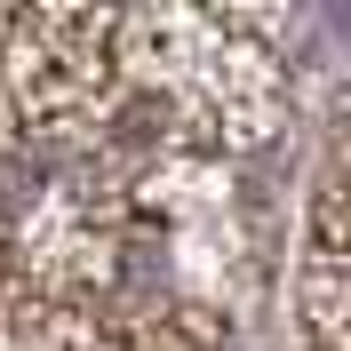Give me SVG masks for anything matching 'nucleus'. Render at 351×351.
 Wrapping results in <instances>:
<instances>
[{
    "label": "nucleus",
    "instance_id": "3",
    "mask_svg": "<svg viewBox=\"0 0 351 351\" xmlns=\"http://www.w3.org/2000/svg\"><path fill=\"white\" fill-rule=\"evenodd\" d=\"M295 319L304 343L295 351H343V319H351V240H343V168H319L311 184V216H304V247H295Z\"/></svg>",
    "mask_w": 351,
    "mask_h": 351
},
{
    "label": "nucleus",
    "instance_id": "4",
    "mask_svg": "<svg viewBox=\"0 0 351 351\" xmlns=\"http://www.w3.org/2000/svg\"><path fill=\"white\" fill-rule=\"evenodd\" d=\"M0 240H8V208H0Z\"/></svg>",
    "mask_w": 351,
    "mask_h": 351
},
{
    "label": "nucleus",
    "instance_id": "2",
    "mask_svg": "<svg viewBox=\"0 0 351 351\" xmlns=\"http://www.w3.org/2000/svg\"><path fill=\"white\" fill-rule=\"evenodd\" d=\"M120 8H8L0 128L32 152H88L120 112Z\"/></svg>",
    "mask_w": 351,
    "mask_h": 351
},
{
    "label": "nucleus",
    "instance_id": "1",
    "mask_svg": "<svg viewBox=\"0 0 351 351\" xmlns=\"http://www.w3.org/2000/svg\"><path fill=\"white\" fill-rule=\"evenodd\" d=\"M120 80L160 144L247 160L295 120L271 16L247 8H120Z\"/></svg>",
    "mask_w": 351,
    "mask_h": 351
}]
</instances>
